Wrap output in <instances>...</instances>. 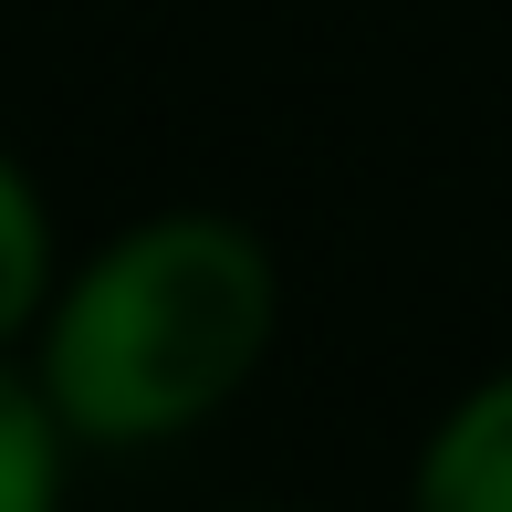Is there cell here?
<instances>
[{
  "label": "cell",
  "instance_id": "3957f363",
  "mask_svg": "<svg viewBox=\"0 0 512 512\" xmlns=\"http://www.w3.org/2000/svg\"><path fill=\"white\" fill-rule=\"evenodd\" d=\"M63 460L74 439H63L53 398L32 387V366L0 356V512H63Z\"/></svg>",
  "mask_w": 512,
  "mask_h": 512
},
{
  "label": "cell",
  "instance_id": "6da1fadb",
  "mask_svg": "<svg viewBox=\"0 0 512 512\" xmlns=\"http://www.w3.org/2000/svg\"><path fill=\"white\" fill-rule=\"evenodd\" d=\"M283 272L230 209H157L53 272L32 324V387L74 450H157L209 429L272 356Z\"/></svg>",
  "mask_w": 512,
  "mask_h": 512
},
{
  "label": "cell",
  "instance_id": "5b68a950",
  "mask_svg": "<svg viewBox=\"0 0 512 512\" xmlns=\"http://www.w3.org/2000/svg\"><path fill=\"white\" fill-rule=\"evenodd\" d=\"M272 512H293V502H272Z\"/></svg>",
  "mask_w": 512,
  "mask_h": 512
},
{
  "label": "cell",
  "instance_id": "7a4b0ae2",
  "mask_svg": "<svg viewBox=\"0 0 512 512\" xmlns=\"http://www.w3.org/2000/svg\"><path fill=\"white\" fill-rule=\"evenodd\" d=\"M408 512H512V366L460 387L450 418L418 439Z\"/></svg>",
  "mask_w": 512,
  "mask_h": 512
},
{
  "label": "cell",
  "instance_id": "277c9868",
  "mask_svg": "<svg viewBox=\"0 0 512 512\" xmlns=\"http://www.w3.org/2000/svg\"><path fill=\"white\" fill-rule=\"evenodd\" d=\"M42 293H53V209H42L32 168L0 147V345L42 324Z\"/></svg>",
  "mask_w": 512,
  "mask_h": 512
}]
</instances>
